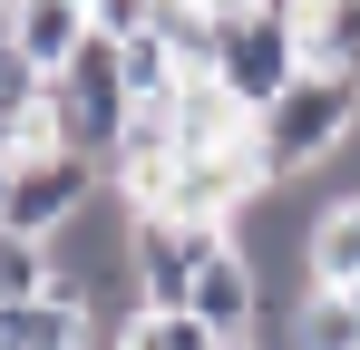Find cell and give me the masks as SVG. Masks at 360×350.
I'll return each mask as SVG.
<instances>
[{
  "label": "cell",
  "instance_id": "6da1fadb",
  "mask_svg": "<svg viewBox=\"0 0 360 350\" xmlns=\"http://www.w3.org/2000/svg\"><path fill=\"white\" fill-rule=\"evenodd\" d=\"M351 127H360V68H302L292 88L253 117V156H263V175L283 185V175L341 156Z\"/></svg>",
  "mask_w": 360,
  "mask_h": 350
},
{
  "label": "cell",
  "instance_id": "7a4b0ae2",
  "mask_svg": "<svg viewBox=\"0 0 360 350\" xmlns=\"http://www.w3.org/2000/svg\"><path fill=\"white\" fill-rule=\"evenodd\" d=\"M243 117H263L283 88L302 78V30L283 20H263V10H243V20H214V68H205Z\"/></svg>",
  "mask_w": 360,
  "mask_h": 350
},
{
  "label": "cell",
  "instance_id": "3957f363",
  "mask_svg": "<svg viewBox=\"0 0 360 350\" xmlns=\"http://www.w3.org/2000/svg\"><path fill=\"white\" fill-rule=\"evenodd\" d=\"M234 243L224 224H185V214H136L127 224V273H136V302L146 311H185V292L205 273V253Z\"/></svg>",
  "mask_w": 360,
  "mask_h": 350
},
{
  "label": "cell",
  "instance_id": "277c9868",
  "mask_svg": "<svg viewBox=\"0 0 360 350\" xmlns=\"http://www.w3.org/2000/svg\"><path fill=\"white\" fill-rule=\"evenodd\" d=\"M88 205H98V166H88V156H30V166H10L0 224H10V233H39V243H59Z\"/></svg>",
  "mask_w": 360,
  "mask_h": 350
},
{
  "label": "cell",
  "instance_id": "5b68a950",
  "mask_svg": "<svg viewBox=\"0 0 360 350\" xmlns=\"http://www.w3.org/2000/svg\"><path fill=\"white\" fill-rule=\"evenodd\" d=\"M185 311H195L214 341H253V331H263V263H253L243 243H214L205 273H195V292H185Z\"/></svg>",
  "mask_w": 360,
  "mask_h": 350
},
{
  "label": "cell",
  "instance_id": "8992f818",
  "mask_svg": "<svg viewBox=\"0 0 360 350\" xmlns=\"http://www.w3.org/2000/svg\"><path fill=\"white\" fill-rule=\"evenodd\" d=\"M0 341L10 350H98V311L68 283H49L39 302H0Z\"/></svg>",
  "mask_w": 360,
  "mask_h": 350
},
{
  "label": "cell",
  "instance_id": "52a82bcc",
  "mask_svg": "<svg viewBox=\"0 0 360 350\" xmlns=\"http://www.w3.org/2000/svg\"><path fill=\"white\" fill-rule=\"evenodd\" d=\"M166 117H176V146L185 156H214V146H253V117L205 78V68H185L176 78V98H166Z\"/></svg>",
  "mask_w": 360,
  "mask_h": 350
},
{
  "label": "cell",
  "instance_id": "ba28073f",
  "mask_svg": "<svg viewBox=\"0 0 360 350\" xmlns=\"http://www.w3.org/2000/svg\"><path fill=\"white\" fill-rule=\"evenodd\" d=\"M302 283L311 292H360V195L321 205L302 233Z\"/></svg>",
  "mask_w": 360,
  "mask_h": 350
},
{
  "label": "cell",
  "instance_id": "9c48e42d",
  "mask_svg": "<svg viewBox=\"0 0 360 350\" xmlns=\"http://www.w3.org/2000/svg\"><path fill=\"white\" fill-rule=\"evenodd\" d=\"M10 30H20L30 68H68V49L88 39V10L78 0H10Z\"/></svg>",
  "mask_w": 360,
  "mask_h": 350
},
{
  "label": "cell",
  "instance_id": "30bf717a",
  "mask_svg": "<svg viewBox=\"0 0 360 350\" xmlns=\"http://www.w3.org/2000/svg\"><path fill=\"white\" fill-rule=\"evenodd\" d=\"M302 68H360V0H311V20H302Z\"/></svg>",
  "mask_w": 360,
  "mask_h": 350
},
{
  "label": "cell",
  "instance_id": "8fae6325",
  "mask_svg": "<svg viewBox=\"0 0 360 350\" xmlns=\"http://www.w3.org/2000/svg\"><path fill=\"white\" fill-rule=\"evenodd\" d=\"M49 283H59V253H49L39 233H10V224H0V302H39Z\"/></svg>",
  "mask_w": 360,
  "mask_h": 350
},
{
  "label": "cell",
  "instance_id": "7c38bea8",
  "mask_svg": "<svg viewBox=\"0 0 360 350\" xmlns=\"http://www.w3.org/2000/svg\"><path fill=\"white\" fill-rule=\"evenodd\" d=\"M117 350H214V331L195 321V311H127V331H117Z\"/></svg>",
  "mask_w": 360,
  "mask_h": 350
},
{
  "label": "cell",
  "instance_id": "4fadbf2b",
  "mask_svg": "<svg viewBox=\"0 0 360 350\" xmlns=\"http://www.w3.org/2000/svg\"><path fill=\"white\" fill-rule=\"evenodd\" d=\"M302 350H360L351 292H311V302H302Z\"/></svg>",
  "mask_w": 360,
  "mask_h": 350
},
{
  "label": "cell",
  "instance_id": "5bb4252c",
  "mask_svg": "<svg viewBox=\"0 0 360 350\" xmlns=\"http://www.w3.org/2000/svg\"><path fill=\"white\" fill-rule=\"evenodd\" d=\"M156 10H166V0H98L88 20H98L108 39H146V30H156Z\"/></svg>",
  "mask_w": 360,
  "mask_h": 350
},
{
  "label": "cell",
  "instance_id": "9a60e30c",
  "mask_svg": "<svg viewBox=\"0 0 360 350\" xmlns=\"http://www.w3.org/2000/svg\"><path fill=\"white\" fill-rule=\"evenodd\" d=\"M10 68H30V58H20V30H10V10H0V78H10Z\"/></svg>",
  "mask_w": 360,
  "mask_h": 350
},
{
  "label": "cell",
  "instance_id": "2e32d148",
  "mask_svg": "<svg viewBox=\"0 0 360 350\" xmlns=\"http://www.w3.org/2000/svg\"><path fill=\"white\" fill-rule=\"evenodd\" d=\"M214 350H263V331H253V341H214Z\"/></svg>",
  "mask_w": 360,
  "mask_h": 350
},
{
  "label": "cell",
  "instance_id": "e0dca14e",
  "mask_svg": "<svg viewBox=\"0 0 360 350\" xmlns=\"http://www.w3.org/2000/svg\"><path fill=\"white\" fill-rule=\"evenodd\" d=\"M0 195H10V166H0Z\"/></svg>",
  "mask_w": 360,
  "mask_h": 350
},
{
  "label": "cell",
  "instance_id": "ac0fdd59",
  "mask_svg": "<svg viewBox=\"0 0 360 350\" xmlns=\"http://www.w3.org/2000/svg\"><path fill=\"white\" fill-rule=\"evenodd\" d=\"M78 10H98V0H78Z\"/></svg>",
  "mask_w": 360,
  "mask_h": 350
},
{
  "label": "cell",
  "instance_id": "d6986e66",
  "mask_svg": "<svg viewBox=\"0 0 360 350\" xmlns=\"http://www.w3.org/2000/svg\"><path fill=\"white\" fill-rule=\"evenodd\" d=\"M351 311H360V292H351Z\"/></svg>",
  "mask_w": 360,
  "mask_h": 350
},
{
  "label": "cell",
  "instance_id": "ffe728a7",
  "mask_svg": "<svg viewBox=\"0 0 360 350\" xmlns=\"http://www.w3.org/2000/svg\"><path fill=\"white\" fill-rule=\"evenodd\" d=\"M0 10H10V0H0Z\"/></svg>",
  "mask_w": 360,
  "mask_h": 350
},
{
  "label": "cell",
  "instance_id": "44dd1931",
  "mask_svg": "<svg viewBox=\"0 0 360 350\" xmlns=\"http://www.w3.org/2000/svg\"><path fill=\"white\" fill-rule=\"evenodd\" d=\"M0 350H10V341H0Z\"/></svg>",
  "mask_w": 360,
  "mask_h": 350
}]
</instances>
